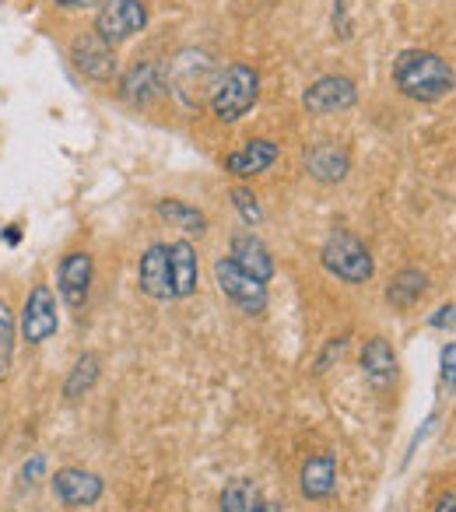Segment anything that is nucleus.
Masks as SVG:
<instances>
[{
  "label": "nucleus",
  "mask_w": 456,
  "mask_h": 512,
  "mask_svg": "<svg viewBox=\"0 0 456 512\" xmlns=\"http://www.w3.org/2000/svg\"><path fill=\"white\" fill-rule=\"evenodd\" d=\"M393 88L404 99L432 106V102H442L446 95H453L456 71L446 57H439L432 50H404L393 60Z\"/></svg>",
  "instance_id": "obj_1"
},
{
  "label": "nucleus",
  "mask_w": 456,
  "mask_h": 512,
  "mask_svg": "<svg viewBox=\"0 0 456 512\" xmlns=\"http://www.w3.org/2000/svg\"><path fill=\"white\" fill-rule=\"evenodd\" d=\"M260 99V74L250 64H228L211 88V106L218 123H239Z\"/></svg>",
  "instance_id": "obj_2"
},
{
  "label": "nucleus",
  "mask_w": 456,
  "mask_h": 512,
  "mask_svg": "<svg viewBox=\"0 0 456 512\" xmlns=\"http://www.w3.org/2000/svg\"><path fill=\"white\" fill-rule=\"evenodd\" d=\"M320 264L330 278L344 281V285H365V281L376 274V260H372L369 246H365L358 235L344 232V228L330 232V239L323 242Z\"/></svg>",
  "instance_id": "obj_3"
},
{
  "label": "nucleus",
  "mask_w": 456,
  "mask_h": 512,
  "mask_svg": "<svg viewBox=\"0 0 456 512\" xmlns=\"http://www.w3.org/2000/svg\"><path fill=\"white\" fill-rule=\"evenodd\" d=\"M214 274V285H218V292L225 295L228 302L236 309H243L246 316H260L267 309V302H271V295H267V285L257 278H250V274L243 271V267L232 260V256H218L211 267Z\"/></svg>",
  "instance_id": "obj_4"
},
{
  "label": "nucleus",
  "mask_w": 456,
  "mask_h": 512,
  "mask_svg": "<svg viewBox=\"0 0 456 512\" xmlns=\"http://www.w3.org/2000/svg\"><path fill=\"white\" fill-rule=\"evenodd\" d=\"M214 64L207 53H197V50H183L176 60H172L169 67V85L172 92L179 95V102H183L186 109H197L200 99H211V88H214Z\"/></svg>",
  "instance_id": "obj_5"
},
{
  "label": "nucleus",
  "mask_w": 456,
  "mask_h": 512,
  "mask_svg": "<svg viewBox=\"0 0 456 512\" xmlns=\"http://www.w3.org/2000/svg\"><path fill=\"white\" fill-rule=\"evenodd\" d=\"M148 25V4L144 0H106L102 11L95 15V36L106 39L109 46H123L144 32Z\"/></svg>",
  "instance_id": "obj_6"
},
{
  "label": "nucleus",
  "mask_w": 456,
  "mask_h": 512,
  "mask_svg": "<svg viewBox=\"0 0 456 512\" xmlns=\"http://www.w3.org/2000/svg\"><path fill=\"white\" fill-rule=\"evenodd\" d=\"M60 330V313H57V295L50 292V285H36L25 295L22 316H18V334L25 344H46L50 337H57Z\"/></svg>",
  "instance_id": "obj_7"
},
{
  "label": "nucleus",
  "mask_w": 456,
  "mask_h": 512,
  "mask_svg": "<svg viewBox=\"0 0 456 512\" xmlns=\"http://www.w3.org/2000/svg\"><path fill=\"white\" fill-rule=\"evenodd\" d=\"M358 102V85L344 74H323L313 85L302 92V106L309 116H334V113H348Z\"/></svg>",
  "instance_id": "obj_8"
},
{
  "label": "nucleus",
  "mask_w": 456,
  "mask_h": 512,
  "mask_svg": "<svg viewBox=\"0 0 456 512\" xmlns=\"http://www.w3.org/2000/svg\"><path fill=\"white\" fill-rule=\"evenodd\" d=\"M50 488L64 509H92L106 491V481L85 467H60L50 477Z\"/></svg>",
  "instance_id": "obj_9"
},
{
  "label": "nucleus",
  "mask_w": 456,
  "mask_h": 512,
  "mask_svg": "<svg viewBox=\"0 0 456 512\" xmlns=\"http://www.w3.org/2000/svg\"><path fill=\"white\" fill-rule=\"evenodd\" d=\"M92 278H95V264L88 249H74L60 260L57 271V292L67 302L71 313H81L88 306V295H92Z\"/></svg>",
  "instance_id": "obj_10"
},
{
  "label": "nucleus",
  "mask_w": 456,
  "mask_h": 512,
  "mask_svg": "<svg viewBox=\"0 0 456 512\" xmlns=\"http://www.w3.org/2000/svg\"><path fill=\"white\" fill-rule=\"evenodd\" d=\"M71 64L78 67L81 78L95 81V85H109L116 78V50L99 39L95 32H85L71 43Z\"/></svg>",
  "instance_id": "obj_11"
},
{
  "label": "nucleus",
  "mask_w": 456,
  "mask_h": 512,
  "mask_svg": "<svg viewBox=\"0 0 456 512\" xmlns=\"http://www.w3.org/2000/svg\"><path fill=\"white\" fill-rule=\"evenodd\" d=\"M228 256H232V260H236L250 278L264 281V285H271L274 274H278L271 249H267V242L260 239L253 228H243V232H236L232 239H228Z\"/></svg>",
  "instance_id": "obj_12"
},
{
  "label": "nucleus",
  "mask_w": 456,
  "mask_h": 512,
  "mask_svg": "<svg viewBox=\"0 0 456 512\" xmlns=\"http://www.w3.org/2000/svg\"><path fill=\"white\" fill-rule=\"evenodd\" d=\"M120 99L134 109H144L165 92V67L155 64V60H144V64H134L127 74L120 78Z\"/></svg>",
  "instance_id": "obj_13"
},
{
  "label": "nucleus",
  "mask_w": 456,
  "mask_h": 512,
  "mask_svg": "<svg viewBox=\"0 0 456 512\" xmlns=\"http://www.w3.org/2000/svg\"><path fill=\"white\" fill-rule=\"evenodd\" d=\"M137 288L155 302H172V267L165 242L144 249L141 264H137Z\"/></svg>",
  "instance_id": "obj_14"
},
{
  "label": "nucleus",
  "mask_w": 456,
  "mask_h": 512,
  "mask_svg": "<svg viewBox=\"0 0 456 512\" xmlns=\"http://www.w3.org/2000/svg\"><path fill=\"white\" fill-rule=\"evenodd\" d=\"M278 158H281V148L271 137H253V141H246L239 151L225 155V172L236 179H253V176H264Z\"/></svg>",
  "instance_id": "obj_15"
},
{
  "label": "nucleus",
  "mask_w": 456,
  "mask_h": 512,
  "mask_svg": "<svg viewBox=\"0 0 456 512\" xmlns=\"http://www.w3.org/2000/svg\"><path fill=\"white\" fill-rule=\"evenodd\" d=\"M306 172H309V179H316V183H323V186L344 183L351 172V151L337 141L316 144L313 151H306Z\"/></svg>",
  "instance_id": "obj_16"
},
{
  "label": "nucleus",
  "mask_w": 456,
  "mask_h": 512,
  "mask_svg": "<svg viewBox=\"0 0 456 512\" xmlns=\"http://www.w3.org/2000/svg\"><path fill=\"white\" fill-rule=\"evenodd\" d=\"M299 488L309 502H323L337 491V460L334 453H313L299 470Z\"/></svg>",
  "instance_id": "obj_17"
},
{
  "label": "nucleus",
  "mask_w": 456,
  "mask_h": 512,
  "mask_svg": "<svg viewBox=\"0 0 456 512\" xmlns=\"http://www.w3.org/2000/svg\"><path fill=\"white\" fill-rule=\"evenodd\" d=\"M169 267H172V299H190L200 285V264L193 242H169Z\"/></svg>",
  "instance_id": "obj_18"
},
{
  "label": "nucleus",
  "mask_w": 456,
  "mask_h": 512,
  "mask_svg": "<svg viewBox=\"0 0 456 512\" xmlns=\"http://www.w3.org/2000/svg\"><path fill=\"white\" fill-rule=\"evenodd\" d=\"M221 512H281L250 477H232L218 495Z\"/></svg>",
  "instance_id": "obj_19"
},
{
  "label": "nucleus",
  "mask_w": 456,
  "mask_h": 512,
  "mask_svg": "<svg viewBox=\"0 0 456 512\" xmlns=\"http://www.w3.org/2000/svg\"><path fill=\"white\" fill-rule=\"evenodd\" d=\"M358 362H362V372L376 386H390L393 379H397V355H393V348H390L386 337H369Z\"/></svg>",
  "instance_id": "obj_20"
},
{
  "label": "nucleus",
  "mask_w": 456,
  "mask_h": 512,
  "mask_svg": "<svg viewBox=\"0 0 456 512\" xmlns=\"http://www.w3.org/2000/svg\"><path fill=\"white\" fill-rule=\"evenodd\" d=\"M99 376H102V358L95 351H81L64 379V400L74 404V400L88 397L95 390V383H99Z\"/></svg>",
  "instance_id": "obj_21"
},
{
  "label": "nucleus",
  "mask_w": 456,
  "mask_h": 512,
  "mask_svg": "<svg viewBox=\"0 0 456 512\" xmlns=\"http://www.w3.org/2000/svg\"><path fill=\"white\" fill-rule=\"evenodd\" d=\"M425 295H428V274L418 271V267H404V271L390 281V288H386V302H390L393 309L418 306Z\"/></svg>",
  "instance_id": "obj_22"
},
{
  "label": "nucleus",
  "mask_w": 456,
  "mask_h": 512,
  "mask_svg": "<svg viewBox=\"0 0 456 512\" xmlns=\"http://www.w3.org/2000/svg\"><path fill=\"white\" fill-rule=\"evenodd\" d=\"M155 211H158V218L169 221L172 228H179V232H186V235L207 232V214L197 211V207L186 204V200H179V197H162L155 204Z\"/></svg>",
  "instance_id": "obj_23"
},
{
  "label": "nucleus",
  "mask_w": 456,
  "mask_h": 512,
  "mask_svg": "<svg viewBox=\"0 0 456 512\" xmlns=\"http://www.w3.org/2000/svg\"><path fill=\"white\" fill-rule=\"evenodd\" d=\"M11 365H15V313L0 299V383L11 376Z\"/></svg>",
  "instance_id": "obj_24"
},
{
  "label": "nucleus",
  "mask_w": 456,
  "mask_h": 512,
  "mask_svg": "<svg viewBox=\"0 0 456 512\" xmlns=\"http://www.w3.org/2000/svg\"><path fill=\"white\" fill-rule=\"evenodd\" d=\"M232 204H236L239 218L246 221V228H257L264 221V207H260L257 193L246 190V186H232Z\"/></svg>",
  "instance_id": "obj_25"
},
{
  "label": "nucleus",
  "mask_w": 456,
  "mask_h": 512,
  "mask_svg": "<svg viewBox=\"0 0 456 512\" xmlns=\"http://www.w3.org/2000/svg\"><path fill=\"white\" fill-rule=\"evenodd\" d=\"M442 390L456 393V344H446L442 348V376H439Z\"/></svg>",
  "instance_id": "obj_26"
},
{
  "label": "nucleus",
  "mask_w": 456,
  "mask_h": 512,
  "mask_svg": "<svg viewBox=\"0 0 456 512\" xmlns=\"http://www.w3.org/2000/svg\"><path fill=\"white\" fill-rule=\"evenodd\" d=\"M344 348H348V334H341V337H334V341H327V348H323V355L316 358V369H313L316 376H323V372L330 369V362L344 355Z\"/></svg>",
  "instance_id": "obj_27"
},
{
  "label": "nucleus",
  "mask_w": 456,
  "mask_h": 512,
  "mask_svg": "<svg viewBox=\"0 0 456 512\" xmlns=\"http://www.w3.org/2000/svg\"><path fill=\"white\" fill-rule=\"evenodd\" d=\"M453 323H456V306H453V302L435 309V316H428V327H435V330H446V327H453Z\"/></svg>",
  "instance_id": "obj_28"
},
{
  "label": "nucleus",
  "mask_w": 456,
  "mask_h": 512,
  "mask_svg": "<svg viewBox=\"0 0 456 512\" xmlns=\"http://www.w3.org/2000/svg\"><path fill=\"white\" fill-rule=\"evenodd\" d=\"M43 467H46V456H32V463H25L22 467V477H25V484H32L39 474H43Z\"/></svg>",
  "instance_id": "obj_29"
},
{
  "label": "nucleus",
  "mask_w": 456,
  "mask_h": 512,
  "mask_svg": "<svg viewBox=\"0 0 456 512\" xmlns=\"http://www.w3.org/2000/svg\"><path fill=\"white\" fill-rule=\"evenodd\" d=\"M57 8L64 11H85V8H95V4H102V0H53Z\"/></svg>",
  "instance_id": "obj_30"
},
{
  "label": "nucleus",
  "mask_w": 456,
  "mask_h": 512,
  "mask_svg": "<svg viewBox=\"0 0 456 512\" xmlns=\"http://www.w3.org/2000/svg\"><path fill=\"white\" fill-rule=\"evenodd\" d=\"M432 512H456V495H453V491H446V495H442L439 502H435Z\"/></svg>",
  "instance_id": "obj_31"
}]
</instances>
